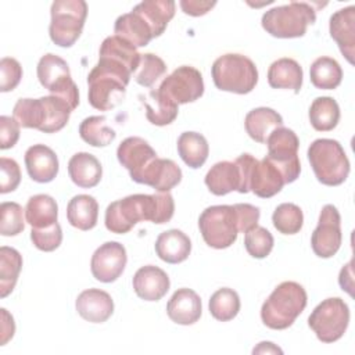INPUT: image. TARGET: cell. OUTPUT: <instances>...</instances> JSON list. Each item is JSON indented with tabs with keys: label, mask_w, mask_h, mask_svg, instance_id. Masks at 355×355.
<instances>
[{
	"label": "cell",
	"mask_w": 355,
	"mask_h": 355,
	"mask_svg": "<svg viewBox=\"0 0 355 355\" xmlns=\"http://www.w3.org/2000/svg\"><path fill=\"white\" fill-rule=\"evenodd\" d=\"M172 215V201L165 193L132 194L111 202L105 209V227L111 233L125 234L137 222L166 223Z\"/></svg>",
	"instance_id": "cell-1"
},
{
	"label": "cell",
	"mask_w": 355,
	"mask_h": 355,
	"mask_svg": "<svg viewBox=\"0 0 355 355\" xmlns=\"http://www.w3.org/2000/svg\"><path fill=\"white\" fill-rule=\"evenodd\" d=\"M132 72L121 62L98 57V62L87 75L89 103L100 111H110L119 105L126 96V86Z\"/></svg>",
	"instance_id": "cell-2"
},
{
	"label": "cell",
	"mask_w": 355,
	"mask_h": 355,
	"mask_svg": "<svg viewBox=\"0 0 355 355\" xmlns=\"http://www.w3.org/2000/svg\"><path fill=\"white\" fill-rule=\"evenodd\" d=\"M306 291L295 282L280 283L262 304L261 319L273 330L290 327L306 306Z\"/></svg>",
	"instance_id": "cell-3"
},
{
	"label": "cell",
	"mask_w": 355,
	"mask_h": 355,
	"mask_svg": "<svg viewBox=\"0 0 355 355\" xmlns=\"http://www.w3.org/2000/svg\"><path fill=\"white\" fill-rule=\"evenodd\" d=\"M316 21V11L309 3L291 1L268 10L261 19L262 28L272 36L280 39L301 37L306 28Z\"/></svg>",
	"instance_id": "cell-4"
},
{
	"label": "cell",
	"mask_w": 355,
	"mask_h": 355,
	"mask_svg": "<svg viewBox=\"0 0 355 355\" xmlns=\"http://www.w3.org/2000/svg\"><path fill=\"white\" fill-rule=\"evenodd\" d=\"M308 159L322 184L338 186L349 175V161L337 140L316 139L308 148Z\"/></svg>",
	"instance_id": "cell-5"
},
{
	"label": "cell",
	"mask_w": 355,
	"mask_h": 355,
	"mask_svg": "<svg viewBox=\"0 0 355 355\" xmlns=\"http://www.w3.org/2000/svg\"><path fill=\"white\" fill-rule=\"evenodd\" d=\"M212 79L219 90L247 94L258 82V69L248 57L227 53L214 61Z\"/></svg>",
	"instance_id": "cell-6"
},
{
	"label": "cell",
	"mask_w": 355,
	"mask_h": 355,
	"mask_svg": "<svg viewBox=\"0 0 355 355\" xmlns=\"http://www.w3.org/2000/svg\"><path fill=\"white\" fill-rule=\"evenodd\" d=\"M50 39L60 47H71L79 39L86 17L87 4L83 0H55L51 4Z\"/></svg>",
	"instance_id": "cell-7"
},
{
	"label": "cell",
	"mask_w": 355,
	"mask_h": 355,
	"mask_svg": "<svg viewBox=\"0 0 355 355\" xmlns=\"http://www.w3.org/2000/svg\"><path fill=\"white\" fill-rule=\"evenodd\" d=\"M198 227L204 241L216 250L230 247L237 240V220L233 205H212L198 218Z\"/></svg>",
	"instance_id": "cell-8"
},
{
	"label": "cell",
	"mask_w": 355,
	"mask_h": 355,
	"mask_svg": "<svg viewBox=\"0 0 355 355\" xmlns=\"http://www.w3.org/2000/svg\"><path fill=\"white\" fill-rule=\"evenodd\" d=\"M349 323V308L344 300L331 297L323 300L309 315L308 324L322 343L340 340Z\"/></svg>",
	"instance_id": "cell-9"
},
{
	"label": "cell",
	"mask_w": 355,
	"mask_h": 355,
	"mask_svg": "<svg viewBox=\"0 0 355 355\" xmlns=\"http://www.w3.org/2000/svg\"><path fill=\"white\" fill-rule=\"evenodd\" d=\"M268 155H265L282 173L284 183L297 180L301 172L298 158L300 140L294 130L280 126L276 128L266 139Z\"/></svg>",
	"instance_id": "cell-10"
},
{
	"label": "cell",
	"mask_w": 355,
	"mask_h": 355,
	"mask_svg": "<svg viewBox=\"0 0 355 355\" xmlns=\"http://www.w3.org/2000/svg\"><path fill=\"white\" fill-rule=\"evenodd\" d=\"M37 79L40 85L51 94L62 97L75 110L79 105L78 86L71 78V71L65 60L49 53L37 62Z\"/></svg>",
	"instance_id": "cell-11"
},
{
	"label": "cell",
	"mask_w": 355,
	"mask_h": 355,
	"mask_svg": "<svg viewBox=\"0 0 355 355\" xmlns=\"http://www.w3.org/2000/svg\"><path fill=\"white\" fill-rule=\"evenodd\" d=\"M157 90L176 105L193 103L204 93L202 75L194 67L182 65L168 75Z\"/></svg>",
	"instance_id": "cell-12"
},
{
	"label": "cell",
	"mask_w": 355,
	"mask_h": 355,
	"mask_svg": "<svg viewBox=\"0 0 355 355\" xmlns=\"http://www.w3.org/2000/svg\"><path fill=\"white\" fill-rule=\"evenodd\" d=\"M341 241V216L334 205L327 204L322 208L318 226L312 233V250L319 258H331L340 250Z\"/></svg>",
	"instance_id": "cell-13"
},
{
	"label": "cell",
	"mask_w": 355,
	"mask_h": 355,
	"mask_svg": "<svg viewBox=\"0 0 355 355\" xmlns=\"http://www.w3.org/2000/svg\"><path fill=\"white\" fill-rule=\"evenodd\" d=\"M126 262L128 255L125 247L118 241H107L94 251L90 270L96 280L112 283L123 273Z\"/></svg>",
	"instance_id": "cell-14"
},
{
	"label": "cell",
	"mask_w": 355,
	"mask_h": 355,
	"mask_svg": "<svg viewBox=\"0 0 355 355\" xmlns=\"http://www.w3.org/2000/svg\"><path fill=\"white\" fill-rule=\"evenodd\" d=\"M133 182L147 184L159 193H168L182 180V169L168 158L153 159L140 173L132 178Z\"/></svg>",
	"instance_id": "cell-15"
},
{
	"label": "cell",
	"mask_w": 355,
	"mask_h": 355,
	"mask_svg": "<svg viewBox=\"0 0 355 355\" xmlns=\"http://www.w3.org/2000/svg\"><path fill=\"white\" fill-rule=\"evenodd\" d=\"M330 36L337 42L341 54L354 64L355 54V7L348 6L336 11L329 22Z\"/></svg>",
	"instance_id": "cell-16"
},
{
	"label": "cell",
	"mask_w": 355,
	"mask_h": 355,
	"mask_svg": "<svg viewBox=\"0 0 355 355\" xmlns=\"http://www.w3.org/2000/svg\"><path fill=\"white\" fill-rule=\"evenodd\" d=\"M116 157L119 164L129 171L132 179L157 158V153L144 139L132 136L118 146Z\"/></svg>",
	"instance_id": "cell-17"
},
{
	"label": "cell",
	"mask_w": 355,
	"mask_h": 355,
	"mask_svg": "<svg viewBox=\"0 0 355 355\" xmlns=\"http://www.w3.org/2000/svg\"><path fill=\"white\" fill-rule=\"evenodd\" d=\"M132 284L139 298L144 301H158L168 293L171 282L161 268L146 265L137 269Z\"/></svg>",
	"instance_id": "cell-18"
},
{
	"label": "cell",
	"mask_w": 355,
	"mask_h": 355,
	"mask_svg": "<svg viewBox=\"0 0 355 355\" xmlns=\"http://www.w3.org/2000/svg\"><path fill=\"white\" fill-rule=\"evenodd\" d=\"M25 166L32 180L49 183L58 173V158L55 153L44 144H33L25 153Z\"/></svg>",
	"instance_id": "cell-19"
},
{
	"label": "cell",
	"mask_w": 355,
	"mask_h": 355,
	"mask_svg": "<svg viewBox=\"0 0 355 355\" xmlns=\"http://www.w3.org/2000/svg\"><path fill=\"white\" fill-rule=\"evenodd\" d=\"M78 313L87 322L103 323L108 320L114 312V301L111 295L100 288H87L82 291L75 302Z\"/></svg>",
	"instance_id": "cell-20"
},
{
	"label": "cell",
	"mask_w": 355,
	"mask_h": 355,
	"mask_svg": "<svg viewBox=\"0 0 355 355\" xmlns=\"http://www.w3.org/2000/svg\"><path fill=\"white\" fill-rule=\"evenodd\" d=\"M284 184L282 173L266 157L261 161L255 158L250 173V191L261 198H270L277 194Z\"/></svg>",
	"instance_id": "cell-21"
},
{
	"label": "cell",
	"mask_w": 355,
	"mask_h": 355,
	"mask_svg": "<svg viewBox=\"0 0 355 355\" xmlns=\"http://www.w3.org/2000/svg\"><path fill=\"white\" fill-rule=\"evenodd\" d=\"M201 298L191 288H178L166 304L169 319L183 326L196 323L201 316Z\"/></svg>",
	"instance_id": "cell-22"
},
{
	"label": "cell",
	"mask_w": 355,
	"mask_h": 355,
	"mask_svg": "<svg viewBox=\"0 0 355 355\" xmlns=\"http://www.w3.org/2000/svg\"><path fill=\"white\" fill-rule=\"evenodd\" d=\"M155 252L166 263H180L191 252V241L182 230L171 229L162 232L155 240Z\"/></svg>",
	"instance_id": "cell-23"
},
{
	"label": "cell",
	"mask_w": 355,
	"mask_h": 355,
	"mask_svg": "<svg viewBox=\"0 0 355 355\" xmlns=\"http://www.w3.org/2000/svg\"><path fill=\"white\" fill-rule=\"evenodd\" d=\"M71 180L82 189H90L100 183L103 168L100 161L90 153H76L68 162Z\"/></svg>",
	"instance_id": "cell-24"
},
{
	"label": "cell",
	"mask_w": 355,
	"mask_h": 355,
	"mask_svg": "<svg viewBox=\"0 0 355 355\" xmlns=\"http://www.w3.org/2000/svg\"><path fill=\"white\" fill-rule=\"evenodd\" d=\"M115 36L123 39L132 46L144 47L153 39V32L146 19L135 11L122 14L116 18L114 25Z\"/></svg>",
	"instance_id": "cell-25"
},
{
	"label": "cell",
	"mask_w": 355,
	"mask_h": 355,
	"mask_svg": "<svg viewBox=\"0 0 355 355\" xmlns=\"http://www.w3.org/2000/svg\"><path fill=\"white\" fill-rule=\"evenodd\" d=\"M304 72L301 65L293 58H279L268 69V83L273 89H290L295 94L302 86Z\"/></svg>",
	"instance_id": "cell-26"
},
{
	"label": "cell",
	"mask_w": 355,
	"mask_h": 355,
	"mask_svg": "<svg viewBox=\"0 0 355 355\" xmlns=\"http://www.w3.org/2000/svg\"><path fill=\"white\" fill-rule=\"evenodd\" d=\"M175 1L172 0H144L133 7L132 11L141 15L150 25L153 37H158L164 33L168 22L175 15Z\"/></svg>",
	"instance_id": "cell-27"
},
{
	"label": "cell",
	"mask_w": 355,
	"mask_h": 355,
	"mask_svg": "<svg viewBox=\"0 0 355 355\" xmlns=\"http://www.w3.org/2000/svg\"><path fill=\"white\" fill-rule=\"evenodd\" d=\"M245 132L248 136L258 141V143H266V139L269 135L276 129L283 126V118L282 115L268 107H258L251 110L244 119Z\"/></svg>",
	"instance_id": "cell-28"
},
{
	"label": "cell",
	"mask_w": 355,
	"mask_h": 355,
	"mask_svg": "<svg viewBox=\"0 0 355 355\" xmlns=\"http://www.w3.org/2000/svg\"><path fill=\"white\" fill-rule=\"evenodd\" d=\"M208 190L215 196H225L233 190L240 189V171L236 162L220 161L216 162L207 172L204 179Z\"/></svg>",
	"instance_id": "cell-29"
},
{
	"label": "cell",
	"mask_w": 355,
	"mask_h": 355,
	"mask_svg": "<svg viewBox=\"0 0 355 355\" xmlns=\"http://www.w3.org/2000/svg\"><path fill=\"white\" fill-rule=\"evenodd\" d=\"M67 218L71 226L79 230H90L97 225L98 204L89 194H78L67 205Z\"/></svg>",
	"instance_id": "cell-30"
},
{
	"label": "cell",
	"mask_w": 355,
	"mask_h": 355,
	"mask_svg": "<svg viewBox=\"0 0 355 355\" xmlns=\"http://www.w3.org/2000/svg\"><path fill=\"white\" fill-rule=\"evenodd\" d=\"M26 222L36 229L50 227L57 223L58 205L51 196L36 194L32 196L25 207Z\"/></svg>",
	"instance_id": "cell-31"
},
{
	"label": "cell",
	"mask_w": 355,
	"mask_h": 355,
	"mask_svg": "<svg viewBox=\"0 0 355 355\" xmlns=\"http://www.w3.org/2000/svg\"><path fill=\"white\" fill-rule=\"evenodd\" d=\"M178 153L187 166L197 169L205 164L209 146L201 133L183 132L178 139Z\"/></svg>",
	"instance_id": "cell-32"
},
{
	"label": "cell",
	"mask_w": 355,
	"mask_h": 355,
	"mask_svg": "<svg viewBox=\"0 0 355 355\" xmlns=\"http://www.w3.org/2000/svg\"><path fill=\"white\" fill-rule=\"evenodd\" d=\"M100 57L115 60L123 64L132 73H135L140 65L141 54L135 46L114 35L103 40L100 46Z\"/></svg>",
	"instance_id": "cell-33"
},
{
	"label": "cell",
	"mask_w": 355,
	"mask_h": 355,
	"mask_svg": "<svg viewBox=\"0 0 355 355\" xmlns=\"http://www.w3.org/2000/svg\"><path fill=\"white\" fill-rule=\"evenodd\" d=\"M44 105V122L40 128L43 133H55L61 130L69 121L72 105L62 97L50 94L42 97Z\"/></svg>",
	"instance_id": "cell-34"
},
{
	"label": "cell",
	"mask_w": 355,
	"mask_h": 355,
	"mask_svg": "<svg viewBox=\"0 0 355 355\" xmlns=\"http://www.w3.org/2000/svg\"><path fill=\"white\" fill-rule=\"evenodd\" d=\"M309 78L316 89L333 90L343 80V69L334 58L319 57L309 68Z\"/></svg>",
	"instance_id": "cell-35"
},
{
	"label": "cell",
	"mask_w": 355,
	"mask_h": 355,
	"mask_svg": "<svg viewBox=\"0 0 355 355\" xmlns=\"http://www.w3.org/2000/svg\"><path fill=\"white\" fill-rule=\"evenodd\" d=\"M309 121L319 132L333 130L340 121V107L333 97H316L309 107Z\"/></svg>",
	"instance_id": "cell-36"
},
{
	"label": "cell",
	"mask_w": 355,
	"mask_h": 355,
	"mask_svg": "<svg viewBox=\"0 0 355 355\" xmlns=\"http://www.w3.org/2000/svg\"><path fill=\"white\" fill-rule=\"evenodd\" d=\"M22 268L21 254L12 248L3 245L0 248V297L6 298L15 287Z\"/></svg>",
	"instance_id": "cell-37"
},
{
	"label": "cell",
	"mask_w": 355,
	"mask_h": 355,
	"mask_svg": "<svg viewBox=\"0 0 355 355\" xmlns=\"http://www.w3.org/2000/svg\"><path fill=\"white\" fill-rule=\"evenodd\" d=\"M143 103L146 107V116L153 125L165 126L172 123L178 116V105L159 94L158 90H151Z\"/></svg>",
	"instance_id": "cell-38"
},
{
	"label": "cell",
	"mask_w": 355,
	"mask_h": 355,
	"mask_svg": "<svg viewBox=\"0 0 355 355\" xmlns=\"http://www.w3.org/2000/svg\"><path fill=\"white\" fill-rule=\"evenodd\" d=\"M105 116L93 115L85 118L79 125V135L83 141L93 147H105L111 144L116 133L114 129L107 126Z\"/></svg>",
	"instance_id": "cell-39"
},
{
	"label": "cell",
	"mask_w": 355,
	"mask_h": 355,
	"mask_svg": "<svg viewBox=\"0 0 355 355\" xmlns=\"http://www.w3.org/2000/svg\"><path fill=\"white\" fill-rule=\"evenodd\" d=\"M209 313L219 322H227L236 318L240 311V297L229 287L216 290L209 298Z\"/></svg>",
	"instance_id": "cell-40"
},
{
	"label": "cell",
	"mask_w": 355,
	"mask_h": 355,
	"mask_svg": "<svg viewBox=\"0 0 355 355\" xmlns=\"http://www.w3.org/2000/svg\"><path fill=\"white\" fill-rule=\"evenodd\" d=\"M12 118L22 128L40 130L44 122V105L40 98H19L12 110Z\"/></svg>",
	"instance_id": "cell-41"
},
{
	"label": "cell",
	"mask_w": 355,
	"mask_h": 355,
	"mask_svg": "<svg viewBox=\"0 0 355 355\" xmlns=\"http://www.w3.org/2000/svg\"><path fill=\"white\" fill-rule=\"evenodd\" d=\"M272 222L277 232L283 234H295L304 225V215L298 205L293 202H283L273 211Z\"/></svg>",
	"instance_id": "cell-42"
},
{
	"label": "cell",
	"mask_w": 355,
	"mask_h": 355,
	"mask_svg": "<svg viewBox=\"0 0 355 355\" xmlns=\"http://www.w3.org/2000/svg\"><path fill=\"white\" fill-rule=\"evenodd\" d=\"M166 72V65L162 58L153 53L141 54L140 65L135 75V80L144 87H151L158 78H161Z\"/></svg>",
	"instance_id": "cell-43"
},
{
	"label": "cell",
	"mask_w": 355,
	"mask_h": 355,
	"mask_svg": "<svg viewBox=\"0 0 355 355\" xmlns=\"http://www.w3.org/2000/svg\"><path fill=\"white\" fill-rule=\"evenodd\" d=\"M25 229L24 209L18 202L6 201L0 205V233L3 236H17Z\"/></svg>",
	"instance_id": "cell-44"
},
{
	"label": "cell",
	"mask_w": 355,
	"mask_h": 355,
	"mask_svg": "<svg viewBox=\"0 0 355 355\" xmlns=\"http://www.w3.org/2000/svg\"><path fill=\"white\" fill-rule=\"evenodd\" d=\"M244 247L251 257L258 259L265 258L273 248V236L268 229L257 225L245 233Z\"/></svg>",
	"instance_id": "cell-45"
},
{
	"label": "cell",
	"mask_w": 355,
	"mask_h": 355,
	"mask_svg": "<svg viewBox=\"0 0 355 355\" xmlns=\"http://www.w3.org/2000/svg\"><path fill=\"white\" fill-rule=\"evenodd\" d=\"M31 240H32L33 245L40 251H44V252L54 251L60 247V244L62 241L61 226L57 222L50 227H43V229L32 227Z\"/></svg>",
	"instance_id": "cell-46"
},
{
	"label": "cell",
	"mask_w": 355,
	"mask_h": 355,
	"mask_svg": "<svg viewBox=\"0 0 355 355\" xmlns=\"http://www.w3.org/2000/svg\"><path fill=\"white\" fill-rule=\"evenodd\" d=\"M22 78L21 64L11 57H4L0 61V90L3 93L14 90Z\"/></svg>",
	"instance_id": "cell-47"
},
{
	"label": "cell",
	"mask_w": 355,
	"mask_h": 355,
	"mask_svg": "<svg viewBox=\"0 0 355 355\" xmlns=\"http://www.w3.org/2000/svg\"><path fill=\"white\" fill-rule=\"evenodd\" d=\"M0 193L6 194L14 191L21 182V169L15 159L1 157L0 158Z\"/></svg>",
	"instance_id": "cell-48"
},
{
	"label": "cell",
	"mask_w": 355,
	"mask_h": 355,
	"mask_svg": "<svg viewBox=\"0 0 355 355\" xmlns=\"http://www.w3.org/2000/svg\"><path fill=\"white\" fill-rule=\"evenodd\" d=\"M236 220H237V230L239 233H247L250 229L255 227L259 220V208L251 204H234L233 205Z\"/></svg>",
	"instance_id": "cell-49"
},
{
	"label": "cell",
	"mask_w": 355,
	"mask_h": 355,
	"mask_svg": "<svg viewBox=\"0 0 355 355\" xmlns=\"http://www.w3.org/2000/svg\"><path fill=\"white\" fill-rule=\"evenodd\" d=\"M19 123L15 118L1 115L0 116V148L7 150L17 144L19 139Z\"/></svg>",
	"instance_id": "cell-50"
},
{
	"label": "cell",
	"mask_w": 355,
	"mask_h": 355,
	"mask_svg": "<svg viewBox=\"0 0 355 355\" xmlns=\"http://www.w3.org/2000/svg\"><path fill=\"white\" fill-rule=\"evenodd\" d=\"M216 6V1H200V0H182L180 7L184 14L191 17H200L207 14Z\"/></svg>",
	"instance_id": "cell-51"
},
{
	"label": "cell",
	"mask_w": 355,
	"mask_h": 355,
	"mask_svg": "<svg viewBox=\"0 0 355 355\" xmlns=\"http://www.w3.org/2000/svg\"><path fill=\"white\" fill-rule=\"evenodd\" d=\"M1 341L0 345H6L10 338H12L15 331V323L12 316L7 312V309L1 308Z\"/></svg>",
	"instance_id": "cell-52"
},
{
	"label": "cell",
	"mask_w": 355,
	"mask_h": 355,
	"mask_svg": "<svg viewBox=\"0 0 355 355\" xmlns=\"http://www.w3.org/2000/svg\"><path fill=\"white\" fill-rule=\"evenodd\" d=\"M338 283L343 290H345L349 295H352V261H349L340 272Z\"/></svg>",
	"instance_id": "cell-53"
},
{
	"label": "cell",
	"mask_w": 355,
	"mask_h": 355,
	"mask_svg": "<svg viewBox=\"0 0 355 355\" xmlns=\"http://www.w3.org/2000/svg\"><path fill=\"white\" fill-rule=\"evenodd\" d=\"M280 352L282 354V349H279L277 347L273 345V343H269V341H262L259 343V345L257 348H254V354L255 352Z\"/></svg>",
	"instance_id": "cell-54"
}]
</instances>
